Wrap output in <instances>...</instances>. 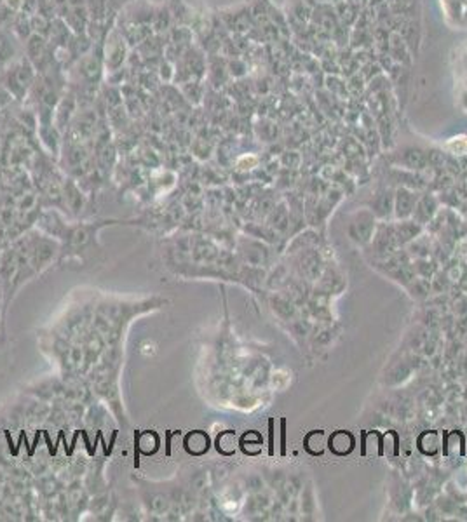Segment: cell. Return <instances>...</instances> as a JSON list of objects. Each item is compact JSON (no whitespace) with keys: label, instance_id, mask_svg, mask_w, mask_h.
I'll use <instances>...</instances> for the list:
<instances>
[{"label":"cell","instance_id":"6da1fadb","mask_svg":"<svg viewBox=\"0 0 467 522\" xmlns=\"http://www.w3.org/2000/svg\"><path fill=\"white\" fill-rule=\"evenodd\" d=\"M354 441L350 437V433L347 432H336L332 439H330V448L336 453V455H347L352 449Z\"/></svg>","mask_w":467,"mask_h":522},{"label":"cell","instance_id":"7a4b0ae2","mask_svg":"<svg viewBox=\"0 0 467 522\" xmlns=\"http://www.w3.org/2000/svg\"><path fill=\"white\" fill-rule=\"evenodd\" d=\"M305 444H307V449H309L312 455H321L323 449H325V433L312 432L309 437H307Z\"/></svg>","mask_w":467,"mask_h":522},{"label":"cell","instance_id":"3957f363","mask_svg":"<svg viewBox=\"0 0 467 522\" xmlns=\"http://www.w3.org/2000/svg\"><path fill=\"white\" fill-rule=\"evenodd\" d=\"M234 446H236V435L232 432H225L220 439H218V449H221V453H232L234 451Z\"/></svg>","mask_w":467,"mask_h":522},{"label":"cell","instance_id":"277c9868","mask_svg":"<svg viewBox=\"0 0 467 522\" xmlns=\"http://www.w3.org/2000/svg\"><path fill=\"white\" fill-rule=\"evenodd\" d=\"M288 383H289L288 373H284V371H275L274 376H272V385H274L277 390H282V388H286Z\"/></svg>","mask_w":467,"mask_h":522},{"label":"cell","instance_id":"5b68a950","mask_svg":"<svg viewBox=\"0 0 467 522\" xmlns=\"http://www.w3.org/2000/svg\"><path fill=\"white\" fill-rule=\"evenodd\" d=\"M446 146H448L453 153H466L467 152V138H455V139H452Z\"/></svg>","mask_w":467,"mask_h":522},{"label":"cell","instance_id":"8992f818","mask_svg":"<svg viewBox=\"0 0 467 522\" xmlns=\"http://www.w3.org/2000/svg\"><path fill=\"white\" fill-rule=\"evenodd\" d=\"M143 352H145V353H153V352H155V347H153V343H145V345H143Z\"/></svg>","mask_w":467,"mask_h":522}]
</instances>
